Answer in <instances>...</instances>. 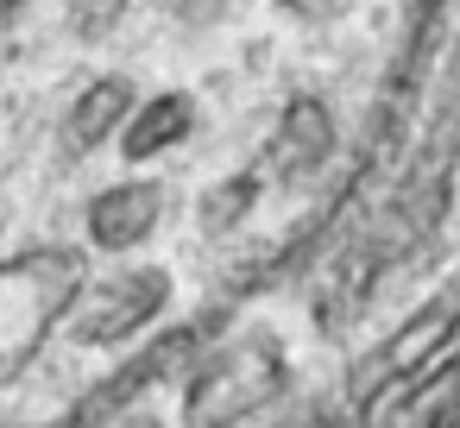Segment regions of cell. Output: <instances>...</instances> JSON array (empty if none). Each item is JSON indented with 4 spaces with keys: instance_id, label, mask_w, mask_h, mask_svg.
Returning a JSON list of instances; mask_svg holds the SVG:
<instances>
[{
    "instance_id": "cell-3",
    "label": "cell",
    "mask_w": 460,
    "mask_h": 428,
    "mask_svg": "<svg viewBox=\"0 0 460 428\" xmlns=\"http://www.w3.org/2000/svg\"><path fill=\"white\" fill-rule=\"evenodd\" d=\"M227 321V309H215V315H196V321H177V328H164V334H152L120 371H108L102 384H89L51 428H108L120 409H133V403H146V390H158V384H183V371L208 353V334Z\"/></svg>"
},
{
    "instance_id": "cell-5",
    "label": "cell",
    "mask_w": 460,
    "mask_h": 428,
    "mask_svg": "<svg viewBox=\"0 0 460 428\" xmlns=\"http://www.w3.org/2000/svg\"><path fill=\"white\" fill-rule=\"evenodd\" d=\"M454 340H460V290H441V296L416 302V309L385 334V346H372V359L347 378L353 409H372L385 390H397V384H410L416 371H429Z\"/></svg>"
},
{
    "instance_id": "cell-7",
    "label": "cell",
    "mask_w": 460,
    "mask_h": 428,
    "mask_svg": "<svg viewBox=\"0 0 460 428\" xmlns=\"http://www.w3.org/2000/svg\"><path fill=\"white\" fill-rule=\"evenodd\" d=\"M334 158H341V120H334V108H328L322 95H290V101L278 108L265 164H271L284 183H315Z\"/></svg>"
},
{
    "instance_id": "cell-16",
    "label": "cell",
    "mask_w": 460,
    "mask_h": 428,
    "mask_svg": "<svg viewBox=\"0 0 460 428\" xmlns=\"http://www.w3.org/2000/svg\"><path fill=\"white\" fill-rule=\"evenodd\" d=\"M447 89H460V51H454V83H447Z\"/></svg>"
},
{
    "instance_id": "cell-10",
    "label": "cell",
    "mask_w": 460,
    "mask_h": 428,
    "mask_svg": "<svg viewBox=\"0 0 460 428\" xmlns=\"http://www.w3.org/2000/svg\"><path fill=\"white\" fill-rule=\"evenodd\" d=\"M259 202H265V170H227V177H215L202 196H196V233L202 240H234L252 214H259Z\"/></svg>"
},
{
    "instance_id": "cell-13",
    "label": "cell",
    "mask_w": 460,
    "mask_h": 428,
    "mask_svg": "<svg viewBox=\"0 0 460 428\" xmlns=\"http://www.w3.org/2000/svg\"><path fill=\"white\" fill-rule=\"evenodd\" d=\"M108 428H164V422H158V409H152V403H133V409H120Z\"/></svg>"
},
{
    "instance_id": "cell-2",
    "label": "cell",
    "mask_w": 460,
    "mask_h": 428,
    "mask_svg": "<svg viewBox=\"0 0 460 428\" xmlns=\"http://www.w3.org/2000/svg\"><path fill=\"white\" fill-rule=\"evenodd\" d=\"M290 390V353L271 328H234L227 340H208V353L177 384V422L183 428H246Z\"/></svg>"
},
{
    "instance_id": "cell-1",
    "label": "cell",
    "mask_w": 460,
    "mask_h": 428,
    "mask_svg": "<svg viewBox=\"0 0 460 428\" xmlns=\"http://www.w3.org/2000/svg\"><path fill=\"white\" fill-rule=\"evenodd\" d=\"M89 290V246H26L0 258V390L20 384Z\"/></svg>"
},
{
    "instance_id": "cell-11",
    "label": "cell",
    "mask_w": 460,
    "mask_h": 428,
    "mask_svg": "<svg viewBox=\"0 0 460 428\" xmlns=\"http://www.w3.org/2000/svg\"><path fill=\"white\" fill-rule=\"evenodd\" d=\"M120 13H127L120 0H83L70 26H76V39H108V32L120 26Z\"/></svg>"
},
{
    "instance_id": "cell-12",
    "label": "cell",
    "mask_w": 460,
    "mask_h": 428,
    "mask_svg": "<svg viewBox=\"0 0 460 428\" xmlns=\"http://www.w3.org/2000/svg\"><path fill=\"white\" fill-rule=\"evenodd\" d=\"M164 13H171L183 32H208V26H221L227 0H164Z\"/></svg>"
},
{
    "instance_id": "cell-14",
    "label": "cell",
    "mask_w": 460,
    "mask_h": 428,
    "mask_svg": "<svg viewBox=\"0 0 460 428\" xmlns=\"http://www.w3.org/2000/svg\"><path fill=\"white\" fill-rule=\"evenodd\" d=\"M278 7H284V13H296V20H322L334 0H278Z\"/></svg>"
},
{
    "instance_id": "cell-8",
    "label": "cell",
    "mask_w": 460,
    "mask_h": 428,
    "mask_svg": "<svg viewBox=\"0 0 460 428\" xmlns=\"http://www.w3.org/2000/svg\"><path fill=\"white\" fill-rule=\"evenodd\" d=\"M196 127H202V101H196L190 89H152V95L133 101V114H127L114 152L139 170V164H158V158L183 152V145L196 139Z\"/></svg>"
},
{
    "instance_id": "cell-6",
    "label": "cell",
    "mask_w": 460,
    "mask_h": 428,
    "mask_svg": "<svg viewBox=\"0 0 460 428\" xmlns=\"http://www.w3.org/2000/svg\"><path fill=\"white\" fill-rule=\"evenodd\" d=\"M171 214V196L158 177H120V183H102L89 202H83V246L102 252V258H127L139 252L146 240H158Z\"/></svg>"
},
{
    "instance_id": "cell-9",
    "label": "cell",
    "mask_w": 460,
    "mask_h": 428,
    "mask_svg": "<svg viewBox=\"0 0 460 428\" xmlns=\"http://www.w3.org/2000/svg\"><path fill=\"white\" fill-rule=\"evenodd\" d=\"M133 101H139V83L120 76V70L83 83L76 101H70V114H64V133H58L64 139V158H95L102 145H114L120 127H127V114H133Z\"/></svg>"
},
{
    "instance_id": "cell-4",
    "label": "cell",
    "mask_w": 460,
    "mask_h": 428,
    "mask_svg": "<svg viewBox=\"0 0 460 428\" xmlns=\"http://www.w3.org/2000/svg\"><path fill=\"white\" fill-rule=\"evenodd\" d=\"M171 302H177V277L164 265H127V271H114L102 284L89 277V290L70 309L64 334H70V346H95V353L133 346L146 328H158L171 315Z\"/></svg>"
},
{
    "instance_id": "cell-15",
    "label": "cell",
    "mask_w": 460,
    "mask_h": 428,
    "mask_svg": "<svg viewBox=\"0 0 460 428\" xmlns=\"http://www.w3.org/2000/svg\"><path fill=\"white\" fill-rule=\"evenodd\" d=\"M26 7H32V0H0V26H13V20H20Z\"/></svg>"
}]
</instances>
